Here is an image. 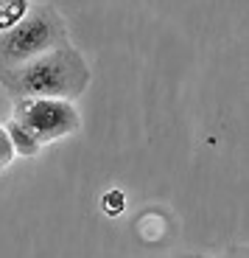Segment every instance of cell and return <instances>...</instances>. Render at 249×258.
Wrapping results in <instances>:
<instances>
[{"instance_id":"obj_1","label":"cell","mask_w":249,"mask_h":258,"mask_svg":"<svg viewBox=\"0 0 249 258\" xmlns=\"http://www.w3.org/2000/svg\"><path fill=\"white\" fill-rule=\"evenodd\" d=\"M12 98H81L90 87V64L70 42L56 45L28 62L0 73Z\"/></svg>"},{"instance_id":"obj_2","label":"cell","mask_w":249,"mask_h":258,"mask_svg":"<svg viewBox=\"0 0 249 258\" xmlns=\"http://www.w3.org/2000/svg\"><path fill=\"white\" fill-rule=\"evenodd\" d=\"M64 42H70L64 17L48 3H37L12 28L0 31V73Z\"/></svg>"},{"instance_id":"obj_3","label":"cell","mask_w":249,"mask_h":258,"mask_svg":"<svg viewBox=\"0 0 249 258\" xmlns=\"http://www.w3.org/2000/svg\"><path fill=\"white\" fill-rule=\"evenodd\" d=\"M14 118L31 129L42 146L73 135L81 126V115L67 98H14Z\"/></svg>"},{"instance_id":"obj_4","label":"cell","mask_w":249,"mask_h":258,"mask_svg":"<svg viewBox=\"0 0 249 258\" xmlns=\"http://www.w3.org/2000/svg\"><path fill=\"white\" fill-rule=\"evenodd\" d=\"M6 132H9V138H12L14 149H17V155H23V157H34V155H39L42 143H39L37 138H34L31 129H26L23 123L17 121V118H12V121L6 123Z\"/></svg>"},{"instance_id":"obj_5","label":"cell","mask_w":249,"mask_h":258,"mask_svg":"<svg viewBox=\"0 0 249 258\" xmlns=\"http://www.w3.org/2000/svg\"><path fill=\"white\" fill-rule=\"evenodd\" d=\"M28 9L31 6H28L26 0H0V31L12 28Z\"/></svg>"},{"instance_id":"obj_6","label":"cell","mask_w":249,"mask_h":258,"mask_svg":"<svg viewBox=\"0 0 249 258\" xmlns=\"http://www.w3.org/2000/svg\"><path fill=\"white\" fill-rule=\"evenodd\" d=\"M14 155H17V149H14L12 138H9L6 126H0V168H6L9 163L14 160Z\"/></svg>"},{"instance_id":"obj_7","label":"cell","mask_w":249,"mask_h":258,"mask_svg":"<svg viewBox=\"0 0 249 258\" xmlns=\"http://www.w3.org/2000/svg\"><path fill=\"white\" fill-rule=\"evenodd\" d=\"M104 211H107L109 216H118V213L123 211V194L121 191H109L107 197H104Z\"/></svg>"}]
</instances>
